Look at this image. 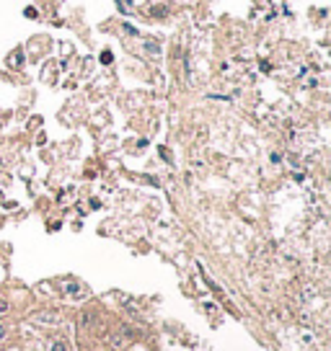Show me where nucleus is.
Listing matches in <instances>:
<instances>
[{"label": "nucleus", "instance_id": "obj_6", "mask_svg": "<svg viewBox=\"0 0 331 351\" xmlns=\"http://www.w3.org/2000/svg\"><path fill=\"white\" fill-rule=\"evenodd\" d=\"M3 336H6V325H3V323H0V338H3Z\"/></svg>", "mask_w": 331, "mask_h": 351}, {"label": "nucleus", "instance_id": "obj_5", "mask_svg": "<svg viewBox=\"0 0 331 351\" xmlns=\"http://www.w3.org/2000/svg\"><path fill=\"white\" fill-rule=\"evenodd\" d=\"M101 62H104V65L112 62V52H104V54H101Z\"/></svg>", "mask_w": 331, "mask_h": 351}, {"label": "nucleus", "instance_id": "obj_4", "mask_svg": "<svg viewBox=\"0 0 331 351\" xmlns=\"http://www.w3.org/2000/svg\"><path fill=\"white\" fill-rule=\"evenodd\" d=\"M3 313H8V302L0 297V315H3Z\"/></svg>", "mask_w": 331, "mask_h": 351}, {"label": "nucleus", "instance_id": "obj_2", "mask_svg": "<svg viewBox=\"0 0 331 351\" xmlns=\"http://www.w3.org/2000/svg\"><path fill=\"white\" fill-rule=\"evenodd\" d=\"M8 62H11V68H13V70H18L21 65H24V54H21V49H18V52H13Z\"/></svg>", "mask_w": 331, "mask_h": 351}, {"label": "nucleus", "instance_id": "obj_3", "mask_svg": "<svg viewBox=\"0 0 331 351\" xmlns=\"http://www.w3.org/2000/svg\"><path fill=\"white\" fill-rule=\"evenodd\" d=\"M50 351H70V348H68V343H65L62 338H57V341H52Z\"/></svg>", "mask_w": 331, "mask_h": 351}, {"label": "nucleus", "instance_id": "obj_1", "mask_svg": "<svg viewBox=\"0 0 331 351\" xmlns=\"http://www.w3.org/2000/svg\"><path fill=\"white\" fill-rule=\"evenodd\" d=\"M31 320L52 328V325H57V323H60V315H57V313H34V315H31Z\"/></svg>", "mask_w": 331, "mask_h": 351}]
</instances>
